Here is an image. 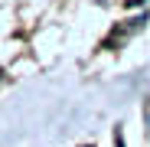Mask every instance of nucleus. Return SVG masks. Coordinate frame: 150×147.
I'll use <instances>...</instances> for the list:
<instances>
[{"mask_svg": "<svg viewBox=\"0 0 150 147\" xmlns=\"http://www.w3.org/2000/svg\"><path fill=\"white\" fill-rule=\"evenodd\" d=\"M137 4H144V0H127V7H137Z\"/></svg>", "mask_w": 150, "mask_h": 147, "instance_id": "1", "label": "nucleus"}]
</instances>
